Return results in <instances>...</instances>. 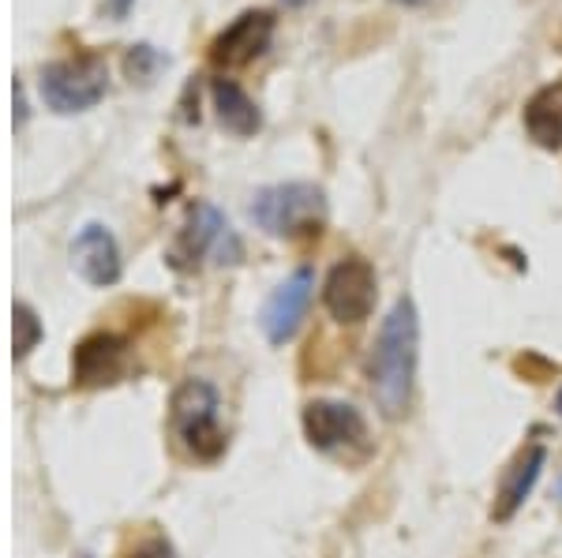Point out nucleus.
Segmentation results:
<instances>
[{"instance_id": "nucleus-1", "label": "nucleus", "mask_w": 562, "mask_h": 558, "mask_svg": "<svg viewBox=\"0 0 562 558\" xmlns=\"http://www.w3.org/2000/svg\"><path fill=\"white\" fill-rule=\"evenodd\" d=\"M416 356H420V322H416L413 300H397L386 311L383 327L375 334L368 356V383L371 398L386 420H397L409 412L413 383H416Z\"/></svg>"}, {"instance_id": "nucleus-2", "label": "nucleus", "mask_w": 562, "mask_h": 558, "mask_svg": "<svg viewBox=\"0 0 562 558\" xmlns=\"http://www.w3.org/2000/svg\"><path fill=\"white\" fill-rule=\"evenodd\" d=\"M251 218L270 237H304V232H319L326 218V200L315 184H274L256 195Z\"/></svg>"}, {"instance_id": "nucleus-3", "label": "nucleus", "mask_w": 562, "mask_h": 558, "mask_svg": "<svg viewBox=\"0 0 562 558\" xmlns=\"http://www.w3.org/2000/svg\"><path fill=\"white\" fill-rule=\"evenodd\" d=\"M217 390L203 379H188L173 394V431L184 443L188 454H195L199 462H214L225 449V431L217 424Z\"/></svg>"}, {"instance_id": "nucleus-4", "label": "nucleus", "mask_w": 562, "mask_h": 558, "mask_svg": "<svg viewBox=\"0 0 562 558\" xmlns=\"http://www.w3.org/2000/svg\"><path fill=\"white\" fill-rule=\"evenodd\" d=\"M42 98L53 113H83L105 98L109 71L102 57H71L42 68Z\"/></svg>"}, {"instance_id": "nucleus-5", "label": "nucleus", "mask_w": 562, "mask_h": 558, "mask_svg": "<svg viewBox=\"0 0 562 558\" xmlns=\"http://www.w3.org/2000/svg\"><path fill=\"white\" fill-rule=\"evenodd\" d=\"M375 296L379 277L364 255H346L341 263H334L323 282V304L330 319H338L341 327H360L375 311Z\"/></svg>"}, {"instance_id": "nucleus-6", "label": "nucleus", "mask_w": 562, "mask_h": 558, "mask_svg": "<svg viewBox=\"0 0 562 558\" xmlns=\"http://www.w3.org/2000/svg\"><path fill=\"white\" fill-rule=\"evenodd\" d=\"M274 12H244L211 42V60L217 68H244L259 60L274 42Z\"/></svg>"}, {"instance_id": "nucleus-7", "label": "nucleus", "mask_w": 562, "mask_h": 558, "mask_svg": "<svg viewBox=\"0 0 562 558\" xmlns=\"http://www.w3.org/2000/svg\"><path fill=\"white\" fill-rule=\"evenodd\" d=\"M304 435L315 449L334 454V449L364 443L368 428H364V417L346 401H312L304 409Z\"/></svg>"}, {"instance_id": "nucleus-8", "label": "nucleus", "mask_w": 562, "mask_h": 558, "mask_svg": "<svg viewBox=\"0 0 562 558\" xmlns=\"http://www.w3.org/2000/svg\"><path fill=\"white\" fill-rule=\"evenodd\" d=\"M312 289H315V274L307 266H301L289 282H281L274 296L267 300V308H262V330H267V338L274 341V345H285V341L296 334L307 304H312Z\"/></svg>"}, {"instance_id": "nucleus-9", "label": "nucleus", "mask_w": 562, "mask_h": 558, "mask_svg": "<svg viewBox=\"0 0 562 558\" xmlns=\"http://www.w3.org/2000/svg\"><path fill=\"white\" fill-rule=\"evenodd\" d=\"M543 465H548V449H543L540 443L525 446L521 454L510 462V469H506L503 480H498V494H495V506H492V517L498 521V525L510 521L525 506V499H529L532 488H537Z\"/></svg>"}, {"instance_id": "nucleus-10", "label": "nucleus", "mask_w": 562, "mask_h": 558, "mask_svg": "<svg viewBox=\"0 0 562 558\" xmlns=\"http://www.w3.org/2000/svg\"><path fill=\"white\" fill-rule=\"evenodd\" d=\"M71 263L90 285H113L121 277V248H116L113 232L102 225H87L71 244Z\"/></svg>"}, {"instance_id": "nucleus-11", "label": "nucleus", "mask_w": 562, "mask_h": 558, "mask_svg": "<svg viewBox=\"0 0 562 558\" xmlns=\"http://www.w3.org/2000/svg\"><path fill=\"white\" fill-rule=\"evenodd\" d=\"M124 364H128V345L113 334H94L87 338L83 345L76 349V379L83 386H102V383H116L124 375Z\"/></svg>"}, {"instance_id": "nucleus-12", "label": "nucleus", "mask_w": 562, "mask_h": 558, "mask_svg": "<svg viewBox=\"0 0 562 558\" xmlns=\"http://www.w3.org/2000/svg\"><path fill=\"white\" fill-rule=\"evenodd\" d=\"M222 240H229V225H225L222 214H217L214 206H195L173 244V263L195 266L203 255H211V251L222 248Z\"/></svg>"}, {"instance_id": "nucleus-13", "label": "nucleus", "mask_w": 562, "mask_h": 558, "mask_svg": "<svg viewBox=\"0 0 562 558\" xmlns=\"http://www.w3.org/2000/svg\"><path fill=\"white\" fill-rule=\"evenodd\" d=\"M521 124L537 147L562 150V79L559 83L540 87L537 94L525 102Z\"/></svg>"}, {"instance_id": "nucleus-14", "label": "nucleus", "mask_w": 562, "mask_h": 558, "mask_svg": "<svg viewBox=\"0 0 562 558\" xmlns=\"http://www.w3.org/2000/svg\"><path fill=\"white\" fill-rule=\"evenodd\" d=\"M211 94H214V110H217V121L225 124L233 135H256L259 132V110L244 90L233 83V79H214L211 83Z\"/></svg>"}, {"instance_id": "nucleus-15", "label": "nucleus", "mask_w": 562, "mask_h": 558, "mask_svg": "<svg viewBox=\"0 0 562 558\" xmlns=\"http://www.w3.org/2000/svg\"><path fill=\"white\" fill-rule=\"evenodd\" d=\"M38 338H42V322L34 319V311L26 304H15V356L31 353Z\"/></svg>"}, {"instance_id": "nucleus-16", "label": "nucleus", "mask_w": 562, "mask_h": 558, "mask_svg": "<svg viewBox=\"0 0 562 558\" xmlns=\"http://www.w3.org/2000/svg\"><path fill=\"white\" fill-rule=\"evenodd\" d=\"M154 68H161V57L150 49V45H135L128 53V76L132 79H150Z\"/></svg>"}, {"instance_id": "nucleus-17", "label": "nucleus", "mask_w": 562, "mask_h": 558, "mask_svg": "<svg viewBox=\"0 0 562 558\" xmlns=\"http://www.w3.org/2000/svg\"><path fill=\"white\" fill-rule=\"evenodd\" d=\"M132 558H177V555H173V547H169L166 539H147V544L135 547Z\"/></svg>"}, {"instance_id": "nucleus-18", "label": "nucleus", "mask_w": 562, "mask_h": 558, "mask_svg": "<svg viewBox=\"0 0 562 558\" xmlns=\"http://www.w3.org/2000/svg\"><path fill=\"white\" fill-rule=\"evenodd\" d=\"M109 4H113V12H116V15H124V12L132 8V0H109Z\"/></svg>"}, {"instance_id": "nucleus-19", "label": "nucleus", "mask_w": 562, "mask_h": 558, "mask_svg": "<svg viewBox=\"0 0 562 558\" xmlns=\"http://www.w3.org/2000/svg\"><path fill=\"white\" fill-rule=\"evenodd\" d=\"M394 4H405V8H420V4H428V0H394Z\"/></svg>"}, {"instance_id": "nucleus-20", "label": "nucleus", "mask_w": 562, "mask_h": 558, "mask_svg": "<svg viewBox=\"0 0 562 558\" xmlns=\"http://www.w3.org/2000/svg\"><path fill=\"white\" fill-rule=\"evenodd\" d=\"M281 4H289V8H304L307 0H281Z\"/></svg>"}, {"instance_id": "nucleus-21", "label": "nucleus", "mask_w": 562, "mask_h": 558, "mask_svg": "<svg viewBox=\"0 0 562 558\" xmlns=\"http://www.w3.org/2000/svg\"><path fill=\"white\" fill-rule=\"evenodd\" d=\"M555 412H559V417H562V390H559V398H555Z\"/></svg>"}, {"instance_id": "nucleus-22", "label": "nucleus", "mask_w": 562, "mask_h": 558, "mask_svg": "<svg viewBox=\"0 0 562 558\" xmlns=\"http://www.w3.org/2000/svg\"><path fill=\"white\" fill-rule=\"evenodd\" d=\"M555 499H559V506H562V480H559V488H555Z\"/></svg>"}, {"instance_id": "nucleus-23", "label": "nucleus", "mask_w": 562, "mask_h": 558, "mask_svg": "<svg viewBox=\"0 0 562 558\" xmlns=\"http://www.w3.org/2000/svg\"><path fill=\"white\" fill-rule=\"evenodd\" d=\"M79 558H90V555H79Z\"/></svg>"}]
</instances>
